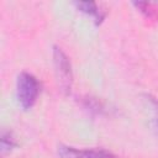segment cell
Segmentation results:
<instances>
[{
	"instance_id": "1",
	"label": "cell",
	"mask_w": 158,
	"mask_h": 158,
	"mask_svg": "<svg viewBox=\"0 0 158 158\" xmlns=\"http://www.w3.org/2000/svg\"><path fill=\"white\" fill-rule=\"evenodd\" d=\"M41 93L40 80L28 72H22L16 81V99L23 110H30L37 102Z\"/></svg>"
},
{
	"instance_id": "2",
	"label": "cell",
	"mask_w": 158,
	"mask_h": 158,
	"mask_svg": "<svg viewBox=\"0 0 158 158\" xmlns=\"http://www.w3.org/2000/svg\"><path fill=\"white\" fill-rule=\"evenodd\" d=\"M53 65H54L57 83H58L60 91L65 95L70 94L72 86H73L72 64H70L68 56L58 46L53 47Z\"/></svg>"
},
{
	"instance_id": "3",
	"label": "cell",
	"mask_w": 158,
	"mask_h": 158,
	"mask_svg": "<svg viewBox=\"0 0 158 158\" xmlns=\"http://www.w3.org/2000/svg\"><path fill=\"white\" fill-rule=\"evenodd\" d=\"M59 158H117L112 152L102 148L80 149L67 144H59L57 148Z\"/></svg>"
},
{
	"instance_id": "4",
	"label": "cell",
	"mask_w": 158,
	"mask_h": 158,
	"mask_svg": "<svg viewBox=\"0 0 158 158\" xmlns=\"http://www.w3.org/2000/svg\"><path fill=\"white\" fill-rule=\"evenodd\" d=\"M74 5L80 12L91 16L96 25H100L105 19V11L101 10L94 1H75Z\"/></svg>"
},
{
	"instance_id": "5",
	"label": "cell",
	"mask_w": 158,
	"mask_h": 158,
	"mask_svg": "<svg viewBox=\"0 0 158 158\" xmlns=\"http://www.w3.org/2000/svg\"><path fill=\"white\" fill-rule=\"evenodd\" d=\"M17 139L12 131L10 130H2L0 135V152L1 156L5 157L6 154L11 153L17 147Z\"/></svg>"
},
{
	"instance_id": "6",
	"label": "cell",
	"mask_w": 158,
	"mask_h": 158,
	"mask_svg": "<svg viewBox=\"0 0 158 158\" xmlns=\"http://www.w3.org/2000/svg\"><path fill=\"white\" fill-rule=\"evenodd\" d=\"M133 5L147 17L151 20H156L158 17V11L157 9L151 4V2H146V1H136L133 2Z\"/></svg>"
},
{
	"instance_id": "7",
	"label": "cell",
	"mask_w": 158,
	"mask_h": 158,
	"mask_svg": "<svg viewBox=\"0 0 158 158\" xmlns=\"http://www.w3.org/2000/svg\"><path fill=\"white\" fill-rule=\"evenodd\" d=\"M84 106H85V109H88V110H90L91 112H95V114H100L102 111L101 104L98 100H95L94 98H89V96L85 98L84 99Z\"/></svg>"
},
{
	"instance_id": "8",
	"label": "cell",
	"mask_w": 158,
	"mask_h": 158,
	"mask_svg": "<svg viewBox=\"0 0 158 158\" xmlns=\"http://www.w3.org/2000/svg\"><path fill=\"white\" fill-rule=\"evenodd\" d=\"M152 128H153V131L156 132V135L158 136V117H156V118L152 121Z\"/></svg>"
}]
</instances>
